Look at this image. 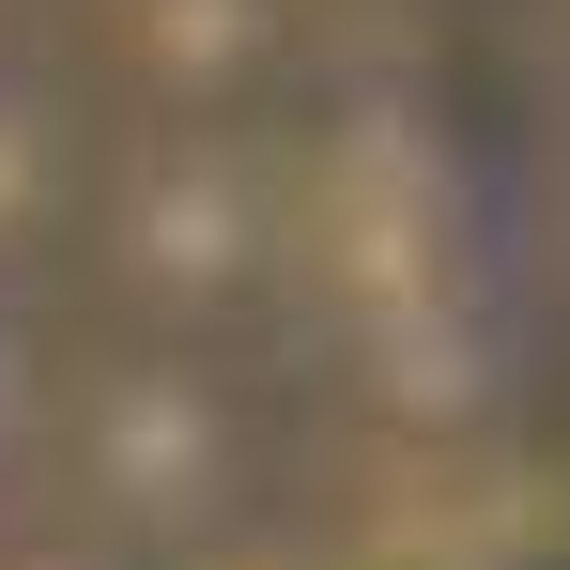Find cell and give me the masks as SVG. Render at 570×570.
Listing matches in <instances>:
<instances>
[{"mask_svg": "<svg viewBox=\"0 0 570 570\" xmlns=\"http://www.w3.org/2000/svg\"><path fill=\"white\" fill-rule=\"evenodd\" d=\"M78 232H94V124L31 62H0V293H31Z\"/></svg>", "mask_w": 570, "mask_h": 570, "instance_id": "cell-1", "label": "cell"}, {"mask_svg": "<svg viewBox=\"0 0 570 570\" xmlns=\"http://www.w3.org/2000/svg\"><path fill=\"white\" fill-rule=\"evenodd\" d=\"M62 448V340L31 324V293H0V478Z\"/></svg>", "mask_w": 570, "mask_h": 570, "instance_id": "cell-2", "label": "cell"}, {"mask_svg": "<svg viewBox=\"0 0 570 570\" xmlns=\"http://www.w3.org/2000/svg\"><path fill=\"white\" fill-rule=\"evenodd\" d=\"M340 16H448V0H340Z\"/></svg>", "mask_w": 570, "mask_h": 570, "instance_id": "cell-3", "label": "cell"}]
</instances>
